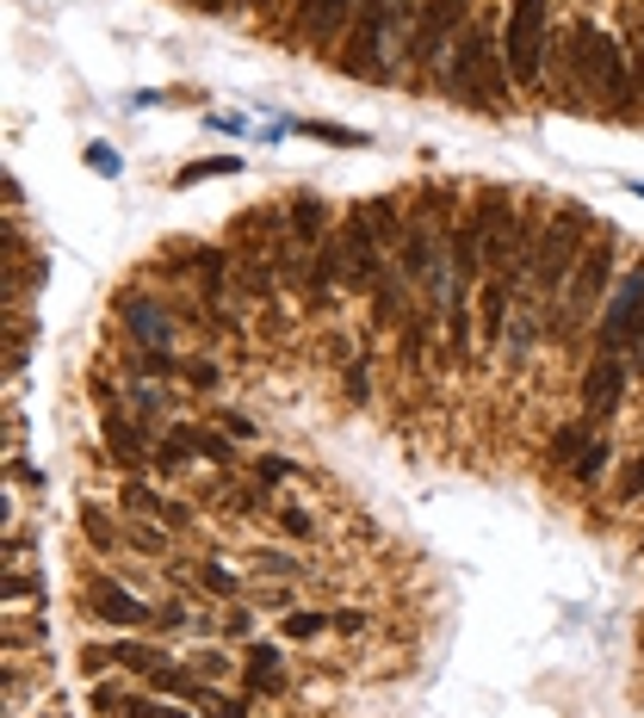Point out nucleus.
Here are the masks:
<instances>
[{
	"instance_id": "nucleus-1",
	"label": "nucleus",
	"mask_w": 644,
	"mask_h": 718,
	"mask_svg": "<svg viewBox=\"0 0 644 718\" xmlns=\"http://www.w3.org/2000/svg\"><path fill=\"white\" fill-rule=\"evenodd\" d=\"M588 236H595V224H588L583 205H558L551 211V224L539 229V248H533V291L539 298H564L570 273H576V261H583Z\"/></svg>"
},
{
	"instance_id": "nucleus-2",
	"label": "nucleus",
	"mask_w": 644,
	"mask_h": 718,
	"mask_svg": "<svg viewBox=\"0 0 644 718\" xmlns=\"http://www.w3.org/2000/svg\"><path fill=\"white\" fill-rule=\"evenodd\" d=\"M446 94L472 99V106H484V112H490V99L496 106L509 99V69H496V44H490L484 25H465L458 44L446 50Z\"/></svg>"
},
{
	"instance_id": "nucleus-3",
	"label": "nucleus",
	"mask_w": 644,
	"mask_h": 718,
	"mask_svg": "<svg viewBox=\"0 0 644 718\" xmlns=\"http://www.w3.org/2000/svg\"><path fill=\"white\" fill-rule=\"evenodd\" d=\"M613 254H620V236H613V229H595V242L583 248V261L570 273L564 298H558V335L564 340L588 322V310H601V291H607V279H613Z\"/></svg>"
},
{
	"instance_id": "nucleus-4",
	"label": "nucleus",
	"mask_w": 644,
	"mask_h": 718,
	"mask_svg": "<svg viewBox=\"0 0 644 718\" xmlns=\"http://www.w3.org/2000/svg\"><path fill=\"white\" fill-rule=\"evenodd\" d=\"M570 57H576V75L595 87V94L607 99V106H625L632 99V69H625V50L607 32H595V25H576L570 32Z\"/></svg>"
},
{
	"instance_id": "nucleus-5",
	"label": "nucleus",
	"mask_w": 644,
	"mask_h": 718,
	"mask_svg": "<svg viewBox=\"0 0 644 718\" xmlns=\"http://www.w3.org/2000/svg\"><path fill=\"white\" fill-rule=\"evenodd\" d=\"M502 69H509L514 87H539V75H546V0H514L509 7Z\"/></svg>"
},
{
	"instance_id": "nucleus-6",
	"label": "nucleus",
	"mask_w": 644,
	"mask_h": 718,
	"mask_svg": "<svg viewBox=\"0 0 644 718\" xmlns=\"http://www.w3.org/2000/svg\"><path fill=\"white\" fill-rule=\"evenodd\" d=\"M595 340H601V354H632V347L644 340V261L632 266L613 291H607Z\"/></svg>"
},
{
	"instance_id": "nucleus-7",
	"label": "nucleus",
	"mask_w": 644,
	"mask_h": 718,
	"mask_svg": "<svg viewBox=\"0 0 644 718\" xmlns=\"http://www.w3.org/2000/svg\"><path fill=\"white\" fill-rule=\"evenodd\" d=\"M465 32V0H428L416 20H409V62L428 69V62H446V44H458Z\"/></svg>"
},
{
	"instance_id": "nucleus-8",
	"label": "nucleus",
	"mask_w": 644,
	"mask_h": 718,
	"mask_svg": "<svg viewBox=\"0 0 644 718\" xmlns=\"http://www.w3.org/2000/svg\"><path fill=\"white\" fill-rule=\"evenodd\" d=\"M342 242H347V285H354V291H379L384 285V242L372 236V224H366L360 211H347Z\"/></svg>"
},
{
	"instance_id": "nucleus-9",
	"label": "nucleus",
	"mask_w": 644,
	"mask_h": 718,
	"mask_svg": "<svg viewBox=\"0 0 644 718\" xmlns=\"http://www.w3.org/2000/svg\"><path fill=\"white\" fill-rule=\"evenodd\" d=\"M509 298H514V279L509 273H490V279L477 285V347H484V354H496V347H502V335H509Z\"/></svg>"
},
{
	"instance_id": "nucleus-10",
	"label": "nucleus",
	"mask_w": 644,
	"mask_h": 718,
	"mask_svg": "<svg viewBox=\"0 0 644 718\" xmlns=\"http://www.w3.org/2000/svg\"><path fill=\"white\" fill-rule=\"evenodd\" d=\"M620 403H625V359L595 354L583 372V409L588 416H620Z\"/></svg>"
},
{
	"instance_id": "nucleus-11",
	"label": "nucleus",
	"mask_w": 644,
	"mask_h": 718,
	"mask_svg": "<svg viewBox=\"0 0 644 718\" xmlns=\"http://www.w3.org/2000/svg\"><path fill=\"white\" fill-rule=\"evenodd\" d=\"M87 607L112 625H143V613H150V607L136 601L124 583H112V576H94V583H87Z\"/></svg>"
},
{
	"instance_id": "nucleus-12",
	"label": "nucleus",
	"mask_w": 644,
	"mask_h": 718,
	"mask_svg": "<svg viewBox=\"0 0 644 718\" xmlns=\"http://www.w3.org/2000/svg\"><path fill=\"white\" fill-rule=\"evenodd\" d=\"M150 687L155 694H168V699H187V706H211V681L199 675V669H180V662H162V669H155L150 675Z\"/></svg>"
},
{
	"instance_id": "nucleus-13",
	"label": "nucleus",
	"mask_w": 644,
	"mask_h": 718,
	"mask_svg": "<svg viewBox=\"0 0 644 718\" xmlns=\"http://www.w3.org/2000/svg\"><path fill=\"white\" fill-rule=\"evenodd\" d=\"M347 20H360V0H303V38H335Z\"/></svg>"
},
{
	"instance_id": "nucleus-14",
	"label": "nucleus",
	"mask_w": 644,
	"mask_h": 718,
	"mask_svg": "<svg viewBox=\"0 0 644 718\" xmlns=\"http://www.w3.org/2000/svg\"><path fill=\"white\" fill-rule=\"evenodd\" d=\"M360 217L372 224V236L384 242V254H397V242H403V199H372V205H360Z\"/></svg>"
},
{
	"instance_id": "nucleus-15",
	"label": "nucleus",
	"mask_w": 644,
	"mask_h": 718,
	"mask_svg": "<svg viewBox=\"0 0 644 718\" xmlns=\"http://www.w3.org/2000/svg\"><path fill=\"white\" fill-rule=\"evenodd\" d=\"M106 446H112L118 465H143V458H150V440L136 434V428L118 416V409H106Z\"/></svg>"
},
{
	"instance_id": "nucleus-16",
	"label": "nucleus",
	"mask_w": 644,
	"mask_h": 718,
	"mask_svg": "<svg viewBox=\"0 0 644 718\" xmlns=\"http://www.w3.org/2000/svg\"><path fill=\"white\" fill-rule=\"evenodd\" d=\"M118 303H124V322H131V335H143L150 347H162V354H168V322L155 316V303H150V298H118Z\"/></svg>"
},
{
	"instance_id": "nucleus-17",
	"label": "nucleus",
	"mask_w": 644,
	"mask_h": 718,
	"mask_svg": "<svg viewBox=\"0 0 644 718\" xmlns=\"http://www.w3.org/2000/svg\"><path fill=\"white\" fill-rule=\"evenodd\" d=\"M588 440H595V434H588V421H564V428L551 434V446H546V453H551V465H564V471H570V465L583 458V446H588Z\"/></svg>"
},
{
	"instance_id": "nucleus-18",
	"label": "nucleus",
	"mask_w": 644,
	"mask_h": 718,
	"mask_svg": "<svg viewBox=\"0 0 644 718\" xmlns=\"http://www.w3.org/2000/svg\"><path fill=\"white\" fill-rule=\"evenodd\" d=\"M248 687H261V694L279 687V650L273 644H248Z\"/></svg>"
},
{
	"instance_id": "nucleus-19",
	"label": "nucleus",
	"mask_w": 644,
	"mask_h": 718,
	"mask_svg": "<svg viewBox=\"0 0 644 718\" xmlns=\"http://www.w3.org/2000/svg\"><path fill=\"white\" fill-rule=\"evenodd\" d=\"M607 458H613V446H607V440L595 434V440H588V446H583V458L570 465V477H576L583 490H595V483H601V471H607Z\"/></svg>"
},
{
	"instance_id": "nucleus-20",
	"label": "nucleus",
	"mask_w": 644,
	"mask_h": 718,
	"mask_svg": "<svg viewBox=\"0 0 644 718\" xmlns=\"http://www.w3.org/2000/svg\"><path fill=\"white\" fill-rule=\"evenodd\" d=\"M446 340H453L458 359L472 354V303H465V291H453V310H446Z\"/></svg>"
},
{
	"instance_id": "nucleus-21",
	"label": "nucleus",
	"mask_w": 644,
	"mask_h": 718,
	"mask_svg": "<svg viewBox=\"0 0 644 718\" xmlns=\"http://www.w3.org/2000/svg\"><path fill=\"white\" fill-rule=\"evenodd\" d=\"M118 662L136 669V675H155V669L168 662V650H162V644H118Z\"/></svg>"
},
{
	"instance_id": "nucleus-22",
	"label": "nucleus",
	"mask_w": 644,
	"mask_h": 718,
	"mask_svg": "<svg viewBox=\"0 0 644 718\" xmlns=\"http://www.w3.org/2000/svg\"><path fill=\"white\" fill-rule=\"evenodd\" d=\"M236 168H242L236 155H211V161H192V168L174 173V187H199V180H211V173H236Z\"/></svg>"
},
{
	"instance_id": "nucleus-23",
	"label": "nucleus",
	"mask_w": 644,
	"mask_h": 718,
	"mask_svg": "<svg viewBox=\"0 0 644 718\" xmlns=\"http://www.w3.org/2000/svg\"><path fill=\"white\" fill-rule=\"evenodd\" d=\"M224 279H229V261L217 254V248H205V254H199V285H205V298H217Z\"/></svg>"
},
{
	"instance_id": "nucleus-24",
	"label": "nucleus",
	"mask_w": 644,
	"mask_h": 718,
	"mask_svg": "<svg viewBox=\"0 0 644 718\" xmlns=\"http://www.w3.org/2000/svg\"><path fill=\"white\" fill-rule=\"evenodd\" d=\"M291 224H298V236H303V242H317L329 217H322V205H317V199H298V205H291Z\"/></svg>"
},
{
	"instance_id": "nucleus-25",
	"label": "nucleus",
	"mask_w": 644,
	"mask_h": 718,
	"mask_svg": "<svg viewBox=\"0 0 644 718\" xmlns=\"http://www.w3.org/2000/svg\"><path fill=\"white\" fill-rule=\"evenodd\" d=\"M192 446H199L211 465H236V446H229L224 434H205V428H192Z\"/></svg>"
},
{
	"instance_id": "nucleus-26",
	"label": "nucleus",
	"mask_w": 644,
	"mask_h": 718,
	"mask_svg": "<svg viewBox=\"0 0 644 718\" xmlns=\"http://www.w3.org/2000/svg\"><path fill=\"white\" fill-rule=\"evenodd\" d=\"M124 508H131V514H143V520H150V514H162V495H155L150 483H136V477H131V483H124Z\"/></svg>"
},
{
	"instance_id": "nucleus-27",
	"label": "nucleus",
	"mask_w": 644,
	"mask_h": 718,
	"mask_svg": "<svg viewBox=\"0 0 644 718\" xmlns=\"http://www.w3.org/2000/svg\"><path fill=\"white\" fill-rule=\"evenodd\" d=\"M335 620H322V613H285V638H322Z\"/></svg>"
},
{
	"instance_id": "nucleus-28",
	"label": "nucleus",
	"mask_w": 644,
	"mask_h": 718,
	"mask_svg": "<svg viewBox=\"0 0 644 718\" xmlns=\"http://www.w3.org/2000/svg\"><path fill=\"white\" fill-rule=\"evenodd\" d=\"M112 662H118V650H112V644H87V650H81V675L94 681V675H106Z\"/></svg>"
},
{
	"instance_id": "nucleus-29",
	"label": "nucleus",
	"mask_w": 644,
	"mask_h": 718,
	"mask_svg": "<svg viewBox=\"0 0 644 718\" xmlns=\"http://www.w3.org/2000/svg\"><path fill=\"white\" fill-rule=\"evenodd\" d=\"M199 583H205L211 595H242V583H236L224 564H199Z\"/></svg>"
},
{
	"instance_id": "nucleus-30",
	"label": "nucleus",
	"mask_w": 644,
	"mask_h": 718,
	"mask_svg": "<svg viewBox=\"0 0 644 718\" xmlns=\"http://www.w3.org/2000/svg\"><path fill=\"white\" fill-rule=\"evenodd\" d=\"M118 718H187V713H180V706H162V699H124Z\"/></svg>"
},
{
	"instance_id": "nucleus-31",
	"label": "nucleus",
	"mask_w": 644,
	"mask_h": 718,
	"mask_svg": "<svg viewBox=\"0 0 644 718\" xmlns=\"http://www.w3.org/2000/svg\"><path fill=\"white\" fill-rule=\"evenodd\" d=\"M81 532H87V539H99V546H112V520H106V514H99L94 502L81 508Z\"/></svg>"
},
{
	"instance_id": "nucleus-32",
	"label": "nucleus",
	"mask_w": 644,
	"mask_h": 718,
	"mask_svg": "<svg viewBox=\"0 0 644 718\" xmlns=\"http://www.w3.org/2000/svg\"><path fill=\"white\" fill-rule=\"evenodd\" d=\"M254 564H261L266 576H298V558H285V551H254Z\"/></svg>"
},
{
	"instance_id": "nucleus-33",
	"label": "nucleus",
	"mask_w": 644,
	"mask_h": 718,
	"mask_svg": "<svg viewBox=\"0 0 644 718\" xmlns=\"http://www.w3.org/2000/svg\"><path fill=\"white\" fill-rule=\"evenodd\" d=\"M639 495H644V453L632 458V471L620 477V502H639Z\"/></svg>"
},
{
	"instance_id": "nucleus-34",
	"label": "nucleus",
	"mask_w": 644,
	"mask_h": 718,
	"mask_svg": "<svg viewBox=\"0 0 644 718\" xmlns=\"http://www.w3.org/2000/svg\"><path fill=\"white\" fill-rule=\"evenodd\" d=\"M192 669H199L205 681H217V675L229 669V657H217V650H199V657H192Z\"/></svg>"
},
{
	"instance_id": "nucleus-35",
	"label": "nucleus",
	"mask_w": 644,
	"mask_h": 718,
	"mask_svg": "<svg viewBox=\"0 0 644 718\" xmlns=\"http://www.w3.org/2000/svg\"><path fill=\"white\" fill-rule=\"evenodd\" d=\"M279 527L291 532V539H310V514L303 508H279Z\"/></svg>"
},
{
	"instance_id": "nucleus-36",
	"label": "nucleus",
	"mask_w": 644,
	"mask_h": 718,
	"mask_svg": "<svg viewBox=\"0 0 644 718\" xmlns=\"http://www.w3.org/2000/svg\"><path fill=\"white\" fill-rule=\"evenodd\" d=\"M131 539H136V546H150V551H162V546H168V539H162V532H155V527H150V520H143V514H136V527H131Z\"/></svg>"
},
{
	"instance_id": "nucleus-37",
	"label": "nucleus",
	"mask_w": 644,
	"mask_h": 718,
	"mask_svg": "<svg viewBox=\"0 0 644 718\" xmlns=\"http://www.w3.org/2000/svg\"><path fill=\"white\" fill-rule=\"evenodd\" d=\"M298 465L291 458H261V483H279V477H291Z\"/></svg>"
},
{
	"instance_id": "nucleus-38",
	"label": "nucleus",
	"mask_w": 644,
	"mask_h": 718,
	"mask_svg": "<svg viewBox=\"0 0 644 718\" xmlns=\"http://www.w3.org/2000/svg\"><path fill=\"white\" fill-rule=\"evenodd\" d=\"M25 595H44V583H32V576H7V601H25Z\"/></svg>"
},
{
	"instance_id": "nucleus-39",
	"label": "nucleus",
	"mask_w": 644,
	"mask_h": 718,
	"mask_svg": "<svg viewBox=\"0 0 644 718\" xmlns=\"http://www.w3.org/2000/svg\"><path fill=\"white\" fill-rule=\"evenodd\" d=\"M87 161H94V168L106 173V180H112V173H118V155L106 149V143H94V149H87Z\"/></svg>"
},
{
	"instance_id": "nucleus-40",
	"label": "nucleus",
	"mask_w": 644,
	"mask_h": 718,
	"mask_svg": "<svg viewBox=\"0 0 644 718\" xmlns=\"http://www.w3.org/2000/svg\"><path fill=\"white\" fill-rule=\"evenodd\" d=\"M303 131H310V136H322V143H360L354 131H335V124H303Z\"/></svg>"
},
{
	"instance_id": "nucleus-41",
	"label": "nucleus",
	"mask_w": 644,
	"mask_h": 718,
	"mask_svg": "<svg viewBox=\"0 0 644 718\" xmlns=\"http://www.w3.org/2000/svg\"><path fill=\"white\" fill-rule=\"evenodd\" d=\"M224 428L229 434H242V440H254V421H248L242 409H224Z\"/></svg>"
},
{
	"instance_id": "nucleus-42",
	"label": "nucleus",
	"mask_w": 644,
	"mask_h": 718,
	"mask_svg": "<svg viewBox=\"0 0 644 718\" xmlns=\"http://www.w3.org/2000/svg\"><path fill=\"white\" fill-rule=\"evenodd\" d=\"M187 379L199 384V391H211V384H217V366H205V359H199V366H187Z\"/></svg>"
},
{
	"instance_id": "nucleus-43",
	"label": "nucleus",
	"mask_w": 644,
	"mask_h": 718,
	"mask_svg": "<svg viewBox=\"0 0 644 718\" xmlns=\"http://www.w3.org/2000/svg\"><path fill=\"white\" fill-rule=\"evenodd\" d=\"M211 718H248L242 699H211Z\"/></svg>"
},
{
	"instance_id": "nucleus-44",
	"label": "nucleus",
	"mask_w": 644,
	"mask_h": 718,
	"mask_svg": "<svg viewBox=\"0 0 644 718\" xmlns=\"http://www.w3.org/2000/svg\"><path fill=\"white\" fill-rule=\"evenodd\" d=\"M632 75H639V94H644V32L632 38Z\"/></svg>"
},
{
	"instance_id": "nucleus-45",
	"label": "nucleus",
	"mask_w": 644,
	"mask_h": 718,
	"mask_svg": "<svg viewBox=\"0 0 644 718\" xmlns=\"http://www.w3.org/2000/svg\"><path fill=\"white\" fill-rule=\"evenodd\" d=\"M329 620H335V632H360L366 613H329Z\"/></svg>"
},
{
	"instance_id": "nucleus-46",
	"label": "nucleus",
	"mask_w": 644,
	"mask_h": 718,
	"mask_svg": "<svg viewBox=\"0 0 644 718\" xmlns=\"http://www.w3.org/2000/svg\"><path fill=\"white\" fill-rule=\"evenodd\" d=\"M242 7H266V0H242Z\"/></svg>"
}]
</instances>
